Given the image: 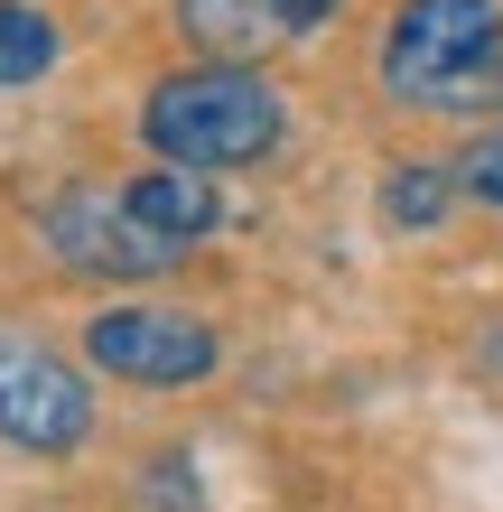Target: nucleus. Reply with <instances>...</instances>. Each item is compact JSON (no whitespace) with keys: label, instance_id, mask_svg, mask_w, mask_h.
<instances>
[{"label":"nucleus","instance_id":"nucleus-1","mask_svg":"<svg viewBox=\"0 0 503 512\" xmlns=\"http://www.w3.org/2000/svg\"><path fill=\"white\" fill-rule=\"evenodd\" d=\"M280 131H289V103L261 84V66H215V56L159 75L150 103H140V140H150L168 168H205V177L271 159Z\"/></svg>","mask_w":503,"mask_h":512},{"label":"nucleus","instance_id":"nucleus-2","mask_svg":"<svg viewBox=\"0 0 503 512\" xmlns=\"http://www.w3.org/2000/svg\"><path fill=\"white\" fill-rule=\"evenodd\" d=\"M382 84L438 112L503 103V10L494 0H401L382 28Z\"/></svg>","mask_w":503,"mask_h":512},{"label":"nucleus","instance_id":"nucleus-3","mask_svg":"<svg viewBox=\"0 0 503 512\" xmlns=\"http://www.w3.org/2000/svg\"><path fill=\"white\" fill-rule=\"evenodd\" d=\"M38 243L75 270V280H112V289H140V280H168L177 243H159L150 224L131 215L122 187H56L38 205Z\"/></svg>","mask_w":503,"mask_h":512},{"label":"nucleus","instance_id":"nucleus-4","mask_svg":"<svg viewBox=\"0 0 503 512\" xmlns=\"http://www.w3.org/2000/svg\"><path fill=\"white\" fill-rule=\"evenodd\" d=\"M84 438H94V382L66 354L0 336V447H19V457H75Z\"/></svg>","mask_w":503,"mask_h":512},{"label":"nucleus","instance_id":"nucleus-5","mask_svg":"<svg viewBox=\"0 0 503 512\" xmlns=\"http://www.w3.org/2000/svg\"><path fill=\"white\" fill-rule=\"evenodd\" d=\"M84 354H94V373L140 382V391H187V382H205L224 364L215 326L177 317V308H103L84 326Z\"/></svg>","mask_w":503,"mask_h":512},{"label":"nucleus","instance_id":"nucleus-6","mask_svg":"<svg viewBox=\"0 0 503 512\" xmlns=\"http://www.w3.org/2000/svg\"><path fill=\"white\" fill-rule=\"evenodd\" d=\"M336 0H177V38L215 66H261V56L317 38Z\"/></svg>","mask_w":503,"mask_h":512},{"label":"nucleus","instance_id":"nucleus-7","mask_svg":"<svg viewBox=\"0 0 503 512\" xmlns=\"http://www.w3.org/2000/svg\"><path fill=\"white\" fill-rule=\"evenodd\" d=\"M131 215L140 224H150L159 233V243H177V252H187V243H205V233H224V196H215V177H205V168H150V177H131Z\"/></svg>","mask_w":503,"mask_h":512},{"label":"nucleus","instance_id":"nucleus-8","mask_svg":"<svg viewBox=\"0 0 503 512\" xmlns=\"http://www.w3.org/2000/svg\"><path fill=\"white\" fill-rule=\"evenodd\" d=\"M457 205V168H438V159H401L392 177H382V224L392 233H420V224H438Z\"/></svg>","mask_w":503,"mask_h":512},{"label":"nucleus","instance_id":"nucleus-9","mask_svg":"<svg viewBox=\"0 0 503 512\" xmlns=\"http://www.w3.org/2000/svg\"><path fill=\"white\" fill-rule=\"evenodd\" d=\"M56 56H66L56 19H47V10H28V0H0V84H38Z\"/></svg>","mask_w":503,"mask_h":512},{"label":"nucleus","instance_id":"nucleus-10","mask_svg":"<svg viewBox=\"0 0 503 512\" xmlns=\"http://www.w3.org/2000/svg\"><path fill=\"white\" fill-rule=\"evenodd\" d=\"M457 196H466V205H494V215H503V131H485V140H466V149H457Z\"/></svg>","mask_w":503,"mask_h":512},{"label":"nucleus","instance_id":"nucleus-11","mask_svg":"<svg viewBox=\"0 0 503 512\" xmlns=\"http://www.w3.org/2000/svg\"><path fill=\"white\" fill-rule=\"evenodd\" d=\"M150 503H159V512H196V466H187V457H159V466H150Z\"/></svg>","mask_w":503,"mask_h":512},{"label":"nucleus","instance_id":"nucleus-12","mask_svg":"<svg viewBox=\"0 0 503 512\" xmlns=\"http://www.w3.org/2000/svg\"><path fill=\"white\" fill-rule=\"evenodd\" d=\"M485 382L503 391V326H494V336H485Z\"/></svg>","mask_w":503,"mask_h":512}]
</instances>
